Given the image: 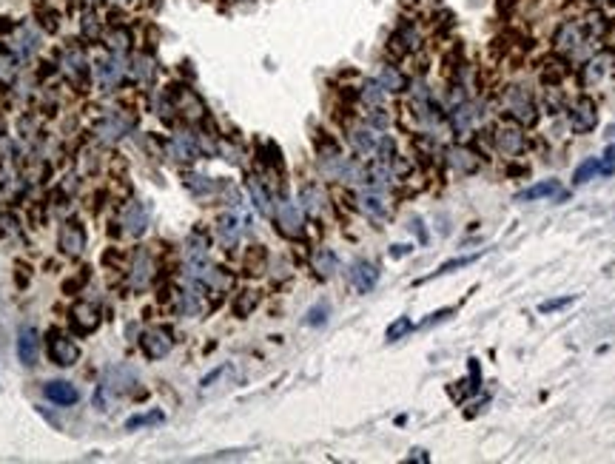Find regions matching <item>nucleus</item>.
<instances>
[{"instance_id":"f704fd0d","label":"nucleus","mask_w":615,"mask_h":464,"mask_svg":"<svg viewBox=\"0 0 615 464\" xmlns=\"http://www.w3.org/2000/svg\"><path fill=\"white\" fill-rule=\"evenodd\" d=\"M410 327H413V322H410L408 316H399V319H396V322H393V325L388 327V342H396V339H402V336H405V334L410 331Z\"/></svg>"},{"instance_id":"cd10ccee","label":"nucleus","mask_w":615,"mask_h":464,"mask_svg":"<svg viewBox=\"0 0 615 464\" xmlns=\"http://www.w3.org/2000/svg\"><path fill=\"white\" fill-rule=\"evenodd\" d=\"M555 191H559V183H555V180L535 183V185H530L527 191H522V194H518V202H535V200H544V197H553Z\"/></svg>"},{"instance_id":"f8f14e48","label":"nucleus","mask_w":615,"mask_h":464,"mask_svg":"<svg viewBox=\"0 0 615 464\" xmlns=\"http://www.w3.org/2000/svg\"><path fill=\"white\" fill-rule=\"evenodd\" d=\"M595 174H612V151L607 154V160H599V157H590V160H584L579 168H575V174H572V183L575 185H584V183H590Z\"/></svg>"},{"instance_id":"f3484780","label":"nucleus","mask_w":615,"mask_h":464,"mask_svg":"<svg viewBox=\"0 0 615 464\" xmlns=\"http://www.w3.org/2000/svg\"><path fill=\"white\" fill-rule=\"evenodd\" d=\"M43 393H46L49 402L60 404V408H69V404H74L77 399H80L77 388H74V384H69V382H49L43 388Z\"/></svg>"},{"instance_id":"7c9ffc66","label":"nucleus","mask_w":615,"mask_h":464,"mask_svg":"<svg viewBox=\"0 0 615 464\" xmlns=\"http://www.w3.org/2000/svg\"><path fill=\"white\" fill-rule=\"evenodd\" d=\"M128 71L137 77L140 83H148V80H154V63H151V57H146V54H134L131 57V66H128Z\"/></svg>"},{"instance_id":"473e14b6","label":"nucleus","mask_w":615,"mask_h":464,"mask_svg":"<svg viewBox=\"0 0 615 464\" xmlns=\"http://www.w3.org/2000/svg\"><path fill=\"white\" fill-rule=\"evenodd\" d=\"M328 314H331L328 302H319V305H314L311 311H308V316H305V325H311V327H319V325H325V322H328Z\"/></svg>"},{"instance_id":"a878e982","label":"nucleus","mask_w":615,"mask_h":464,"mask_svg":"<svg viewBox=\"0 0 615 464\" xmlns=\"http://www.w3.org/2000/svg\"><path fill=\"white\" fill-rule=\"evenodd\" d=\"M351 143H353V148L359 154H373L376 146H379V137H376V131L371 126L368 128H353L351 131Z\"/></svg>"},{"instance_id":"20e7f679","label":"nucleus","mask_w":615,"mask_h":464,"mask_svg":"<svg viewBox=\"0 0 615 464\" xmlns=\"http://www.w3.org/2000/svg\"><path fill=\"white\" fill-rule=\"evenodd\" d=\"M584 40H587L584 29L579 23H572V21L561 23L559 32H555V49L564 51V54H579L584 49Z\"/></svg>"},{"instance_id":"a19ab883","label":"nucleus","mask_w":615,"mask_h":464,"mask_svg":"<svg viewBox=\"0 0 615 464\" xmlns=\"http://www.w3.org/2000/svg\"><path fill=\"white\" fill-rule=\"evenodd\" d=\"M473 259H476V257H465V259H453V262H445V265H441V268L436 270V274H448V270H453V268H461V265H470Z\"/></svg>"},{"instance_id":"393cba45","label":"nucleus","mask_w":615,"mask_h":464,"mask_svg":"<svg viewBox=\"0 0 615 464\" xmlns=\"http://www.w3.org/2000/svg\"><path fill=\"white\" fill-rule=\"evenodd\" d=\"M476 120H478V108H476L473 103H459V106H456V111H453V128H456L459 134L470 131Z\"/></svg>"},{"instance_id":"37998d69","label":"nucleus","mask_w":615,"mask_h":464,"mask_svg":"<svg viewBox=\"0 0 615 464\" xmlns=\"http://www.w3.org/2000/svg\"><path fill=\"white\" fill-rule=\"evenodd\" d=\"M607 3H612V0H607Z\"/></svg>"},{"instance_id":"6ab92c4d","label":"nucleus","mask_w":615,"mask_h":464,"mask_svg":"<svg viewBox=\"0 0 615 464\" xmlns=\"http://www.w3.org/2000/svg\"><path fill=\"white\" fill-rule=\"evenodd\" d=\"M448 163L459 174H473V171H478V165H482V157H476V151L459 146V148H450L448 151Z\"/></svg>"},{"instance_id":"b1692460","label":"nucleus","mask_w":615,"mask_h":464,"mask_svg":"<svg viewBox=\"0 0 615 464\" xmlns=\"http://www.w3.org/2000/svg\"><path fill=\"white\" fill-rule=\"evenodd\" d=\"M154 265H151V257H148V251H137V257H134V262H131V285L134 288H146L148 285V279H151V270Z\"/></svg>"},{"instance_id":"c756f323","label":"nucleus","mask_w":615,"mask_h":464,"mask_svg":"<svg viewBox=\"0 0 615 464\" xmlns=\"http://www.w3.org/2000/svg\"><path fill=\"white\" fill-rule=\"evenodd\" d=\"M106 43H108V49H111L114 54H123V51L131 46V32H128L126 26H111V29L106 32Z\"/></svg>"},{"instance_id":"39448f33","label":"nucleus","mask_w":615,"mask_h":464,"mask_svg":"<svg viewBox=\"0 0 615 464\" xmlns=\"http://www.w3.org/2000/svg\"><path fill=\"white\" fill-rule=\"evenodd\" d=\"M171 347H174V339H171V331H165V327H151V331L143 334V351L148 359L168 356Z\"/></svg>"},{"instance_id":"412c9836","label":"nucleus","mask_w":615,"mask_h":464,"mask_svg":"<svg viewBox=\"0 0 615 464\" xmlns=\"http://www.w3.org/2000/svg\"><path fill=\"white\" fill-rule=\"evenodd\" d=\"M217 234H220L222 245L234 248L240 242V234H242V217H237V214H222L220 222H217Z\"/></svg>"},{"instance_id":"1a4fd4ad","label":"nucleus","mask_w":615,"mask_h":464,"mask_svg":"<svg viewBox=\"0 0 615 464\" xmlns=\"http://www.w3.org/2000/svg\"><path fill=\"white\" fill-rule=\"evenodd\" d=\"M94 69H97V83H100L103 89H117L120 80H123V74H126V66L120 63V57H117V54L103 57V60L94 66Z\"/></svg>"},{"instance_id":"dca6fc26","label":"nucleus","mask_w":615,"mask_h":464,"mask_svg":"<svg viewBox=\"0 0 615 464\" xmlns=\"http://www.w3.org/2000/svg\"><path fill=\"white\" fill-rule=\"evenodd\" d=\"M171 157L180 160V163H191L200 157V143L194 140V134H177L171 140Z\"/></svg>"},{"instance_id":"bb28decb","label":"nucleus","mask_w":615,"mask_h":464,"mask_svg":"<svg viewBox=\"0 0 615 464\" xmlns=\"http://www.w3.org/2000/svg\"><path fill=\"white\" fill-rule=\"evenodd\" d=\"M314 268H316L319 277H334L339 270V259H336V254L331 248H319L314 254Z\"/></svg>"},{"instance_id":"4c0bfd02","label":"nucleus","mask_w":615,"mask_h":464,"mask_svg":"<svg viewBox=\"0 0 615 464\" xmlns=\"http://www.w3.org/2000/svg\"><path fill=\"white\" fill-rule=\"evenodd\" d=\"M228 373H231V364H222V367H217V371H211V373H208V376H205V379L200 382V388H202V391L214 388V382H220V379H222V376H228Z\"/></svg>"},{"instance_id":"c85d7f7f","label":"nucleus","mask_w":615,"mask_h":464,"mask_svg":"<svg viewBox=\"0 0 615 464\" xmlns=\"http://www.w3.org/2000/svg\"><path fill=\"white\" fill-rule=\"evenodd\" d=\"M379 83H382L384 91H402V89L408 86L405 74H402L396 66H382V71H379Z\"/></svg>"},{"instance_id":"7ed1b4c3","label":"nucleus","mask_w":615,"mask_h":464,"mask_svg":"<svg viewBox=\"0 0 615 464\" xmlns=\"http://www.w3.org/2000/svg\"><path fill=\"white\" fill-rule=\"evenodd\" d=\"M507 108H510V114L518 120V123H524V126H533L535 120H538V114H535V103H533V97L522 89V86H513L510 89V94H507Z\"/></svg>"},{"instance_id":"2eb2a0df","label":"nucleus","mask_w":615,"mask_h":464,"mask_svg":"<svg viewBox=\"0 0 615 464\" xmlns=\"http://www.w3.org/2000/svg\"><path fill=\"white\" fill-rule=\"evenodd\" d=\"M496 148L504 154H518L524 148V134L515 126H498L496 128Z\"/></svg>"},{"instance_id":"c9c22d12","label":"nucleus","mask_w":615,"mask_h":464,"mask_svg":"<svg viewBox=\"0 0 615 464\" xmlns=\"http://www.w3.org/2000/svg\"><path fill=\"white\" fill-rule=\"evenodd\" d=\"M154 421H163V413L160 410H151V413H143V416H131L126 421V428L128 430H137V428H143V424H154Z\"/></svg>"},{"instance_id":"6e6552de","label":"nucleus","mask_w":615,"mask_h":464,"mask_svg":"<svg viewBox=\"0 0 615 464\" xmlns=\"http://www.w3.org/2000/svg\"><path fill=\"white\" fill-rule=\"evenodd\" d=\"M302 214H305L302 205H297L291 200H282L277 205V222H279V228L285 231V234H291V237H297L302 231Z\"/></svg>"},{"instance_id":"ddd939ff","label":"nucleus","mask_w":615,"mask_h":464,"mask_svg":"<svg viewBox=\"0 0 615 464\" xmlns=\"http://www.w3.org/2000/svg\"><path fill=\"white\" fill-rule=\"evenodd\" d=\"M71 322H74V331L77 334H91V331H97V325H100V311L94 305L80 302L71 311Z\"/></svg>"},{"instance_id":"e433bc0d","label":"nucleus","mask_w":615,"mask_h":464,"mask_svg":"<svg viewBox=\"0 0 615 464\" xmlns=\"http://www.w3.org/2000/svg\"><path fill=\"white\" fill-rule=\"evenodd\" d=\"M567 305H572V297H561V299H547V302H542V305H538V311H542V314H555V311H561V308H567Z\"/></svg>"},{"instance_id":"79ce46f5","label":"nucleus","mask_w":615,"mask_h":464,"mask_svg":"<svg viewBox=\"0 0 615 464\" xmlns=\"http://www.w3.org/2000/svg\"><path fill=\"white\" fill-rule=\"evenodd\" d=\"M408 245H393V257H402V254H408Z\"/></svg>"},{"instance_id":"0eeeda50","label":"nucleus","mask_w":615,"mask_h":464,"mask_svg":"<svg viewBox=\"0 0 615 464\" xmlns=\"http://www.w3.org/2000/svg\"><path fill=\"white\" fill-rule=\"evenodd\" d=\"M348 277H351V285L356 288L359 294H368V291H373L376 282H379V270H376V265H371V262L359 259V262H353V265H351Z\"/></svg>"},{"instance_id":"5701e85b","label":"nucleus","mask_w":615,"mask_h":464,"mask_svg":"<svg viewBox=\"0 0 615 464\" xmlns=\"http://www.w3.org/2000/svg\"><path fill=\"white\" fill-rule=\"evenodd\" d=\"M299 205H302L305 214H311V217L322 214V208H325V197H322L319 185H314V183L302 185V191H299Z\"/></svg>"},{"instance_id":"f257e3e1","label":"nucleus","mask_w":615,"mask_h":464,"mask_svg":"<svg viewBox=\"0 0 615 464\" xmlns=\"http://www.w3.org/2000/svg\"><path fill=\"white\" fill-rule=\"evenodd\" d=\"M60 71L66 74V80L74 83L77 89L89 86L91 66H89L86 51H83V49H77V46H69V49L63 51V57H60Z\"/></svg>"},{"instance_id":"f03ea898","label":"nucleus","mask_w":615,"mask_h":464,"mask_svg":"<svg viewBox=\"0 0 615 464\" xmlns=\"http://www.w3.org/2000/svg\"><path fill=\"white\" fill-rule=\"evenodd\" d=\"M570 128L579 131V134H587L595 128V123H599V108H595V103L590 97H579L572 106H570Z\"/></svg>"},{"instance_id":"72a5a7b5","label":"nucleus","mask_w":615,"mask_h":464,"mask_svg":"<svg viewBox=\"0 0 615 464\" xmlns=\"http://www.w3.org/2000/svg\"><path fill=\"white\" fill-rule=\"evenodd\" d=\"M254 305H257V294H254V291H245V294L234 302V314H237V316H248V314L254 311Z\"/></svg>"},{"instance_id":"58836bf2","label":"nucleus","mask_w":615,"mask_h":464,"mask_svg":"<svg viewBox=\"0 0 615 464\" xmlns=\"http://www.w3.org/2000/svg\"><path fill=\"white\" fill-rule=\"evenodd\" d=\"M100 29H103V21H97V17H94L91 12L83 14V32H86V37H97Z\"/></svg>"},{"instance_id":"4be33fe9","label":"nucleus","mask_w":615,"mask_h":464,"mask_svg":"<svg viewBox=\"0 0 615 464\" xmlns=\"http://www.w3.org/2000/svg\"><path fill=\"white\" fill-rule=\"evenodd\" d=\"M245 185H248V194H251V202L257 205V211H259V214H262V217H268V214H271V211H274V205H271V194H268V188L262 185V180H259V177H254V174H251V177H248V183H245Z\"/></svg>"},{"instance_id":"9b49d317","label":"nucleus","mask_w":615,"mask_h":464,"mask_svg":"<svg viewBox=\"0 0 615 464\" xmlns=\"http://www.w3.org/2000/svg\"><path fill=\"white\" fill-rule=\"evenodd\" d=\"M356 205H359L362 214H368V217H373V220H379V217L388 214V197H384L379 188L362 191V194L356 197Z\"/></svg>"},{"instance_id":"ea45409f","label":"nucleus","mask_w":615,"mask_h":464,"mask_svg":"<svg viewBox=\"0 0 615 464\" xmlns=\"http://www.w3.org/2000/svg\"><path fill=\"white\" fill-rule=\"evenodd\" d=\"M388 123H391V117L382 111V106H373V111H371V126L373 128H388Z\"/></svg>"},{"instance_id":"9d476101","label":"nucleus","mask_w":615,"mask_h":464,"mask_svg":"<svg viewBox=\"0 0 615 464\" xmlns=\"http://www.w3.org/2000/svg\"><path fill=\"white\" fill-rule=\"evenodd\" d=\"M86 248V231L80 222H66L60 231V251L66 257H80Z\"/></svg>"},{"instance_id":"a211bd4d","label":"nucleus","mask_w":615,"mask_h":464,"mask_svg":"<svg viewBox=\"0 0 615 464\" xmlns=\"http://www.w3.org/2000/svg\"><path fill=\"white\" fill-rule=\"evenodd\" d=\"M123 225H126V234L131 237H140L146 225H148V208L143 202H131L126 208V217H123Z\"/></svg>"},{"instance_id":"423d86ee","label":"nucleus","mask_w":615,"mask_h":464,"mask_svg":"<svg viewBox=\"0 0 615 464\" xmlns=\"http://www.w3.org/2000/svg\"><path fill=\"white\" fill-rule=\"evenodd\" d=\"M49 359L60 367H71L77 359H80V347H77V342L69 339V336H51L49 339Z\"/></svg>"},{"instance_id":"aec40b11","label":"nucleus","mask_w":615,"mask_h":464,"mask_svg":"<svg viewBox=\"0 0 615 464\" xmlns=\"http://www.w3.org/2000/svg\"><path fill=\"white\" fill-rule=\"evenodd\" d=\"M612 69V54H595L592 60L584 66V74H581V83L584 86H595L604 80V74Z\"/></svg>"},{"instance_id":"2f4dec72","label":"nucleus","mask_w":615,"mask_h":464,"mask_svg":"<svg viewBox=\"0 0 615 464\" xmlns=\"http://www.w3.org/2000/svg\"><path fill=\"white\" fill-rule=\"evenodd\" d=\"M384 94H388V91H384V89H382V83H379V80H368V83H364V86H362V100H364V103H368L371 108H373V106H382V100H384Z\"/></svg>"},{"instance_id":"4468645a","label":"nucleus","mask_w":615,"mask_h":464,"mask_svg":"<svg viewBox=\"0 0 615 464\" xmlns=\"http://www.w3.org/2000/svg\"><path fill=\"white\" fill-rule=\"evenodd\" d=\"M37 353H40V339H37L34 327H23L21 336H17V356L26 367H32L37 362Z\"/></svg>"}]
</instances>
